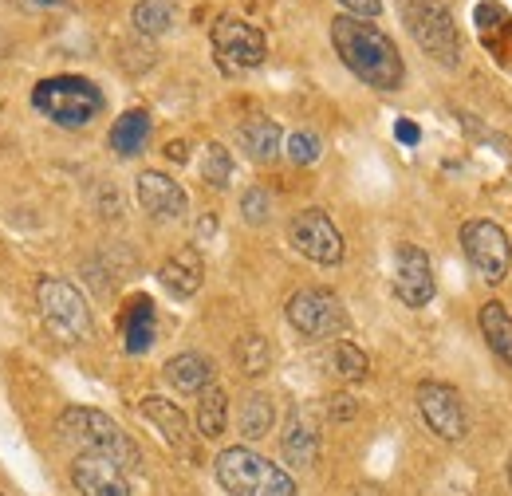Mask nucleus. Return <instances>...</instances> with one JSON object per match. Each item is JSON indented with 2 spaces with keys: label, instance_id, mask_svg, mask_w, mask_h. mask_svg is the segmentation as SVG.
<instances>
[{
  "label": "nucleus",
  "instance_id": "1",
  "mask_svg": "<svg viewBox=\"0 0 512 496\" xmlns=\"http://www.w3.org/2000/svg\"><path fill=\"white\" fill-rule=\"evenodd\" d=\"M331 44H335L339 60L347 63V71L359 75L367 87H375V91H398L402 87L406 63L398 56L394 40L383 28H375L371 20L335 16L331 20Z\"/></svg>",
  "mask_w": 512,
  "mask_h": 496
},
{
  "label": "nucleus",
  "instance_id": "2",
  "mask_svg": "<svg viewBox=\"0 0 512 496\" xmlns=\"http://www.w3.org/2000/svg\"><path fill=\"white\" fill-rule=\"evenodd\" d=\"M213 473H217V485L229 496H300L292 473H284L268 457L253 453L249 445L221 449L213 461Z\"/></svg>",
  "mask_w": 512,
  "mask_h": 496
},
{
  "label": "nucleus",
  "instance_id": "3",
  "mask_svg": "<svg viewBox=\"0 0 512 496\" xmlns=\"http://www.w3.org/2000/svg\"><path fill=\"white\" fill-rule=\"evenodd\" d=\"M56 430L64 441L79 445L83 453H99V457H111L119 469H138V445L123 434L119 422H111L103 410H91V406H67L56 422Z\"/></svg>",
  "mask_w": 512,
  "mask_h": 496
},
{
  "label": "nucleus",
  "instance_id": "4",
  "mask_svg": "<svg viewBox=\"0 0 512 496\" xmlns=\"http://www.w3.org/2000/svg\"><path fill=\"white\" fill-rule=\"evenodd\" d=\"M32 107L64 130H79L103 111V91L83 75H52L32 87Z\"/></svg>",
  "mask_w": 512,
  "mask_h": 496
},
{
  "label": "nucleus",
  "instance_id": "5",
  "mask_svg": "<svg viewBox=\"0 0 512 496\" xmlns=\"http://www.w3.org/2000/svg\"><path fill=\"white\" fill-rule=\"evenodd\" d=\"M398 8H402L410 36L430 60H438L442 67L461 63V32L446 0H398Z\"/></svg>",
  "mask_w": 512,
  "mask_h": 496
},
{
  "label": "nucleus",
  "instance_id": "6",
  "mask_svg": "<svg viewBox=\"0 0 512 496\" xmlns=\"http://www.w3.org/2000/svg\"><path fill=\"white\" fill-rule=\"evenodd\" d=\"M36 304L44 311L48 327H52L64 343H83V339H91V331H95L91 308H87V300L79 296L75 284H67L60 276H44V280L36 284Z\"/></svg>",
  "mask_w": 512,
  "mask_h": 496
},
{
  "label": "nucleus",
  "instance_id": "7",
  "mask_svg": "<svg viewBox=\"0 0 512 496\" xmlns=\"http://www.w3.org/2000/svg\"><path fill=\"white\" fill-rule=\"evenodd\" d=\"M461 248H465V260L473 264V272L485 280V284H501L512 268V245L505 237L501 225L493 221H465L461 225Z\"/></svg>",
  "mask_w": 512,
  "mask_h": 496
},
{
  "label": "nucleus",
  "instance_id": "8",
  "mask_svg": "<svg viewBox=\"0 0 512 496\" xmlns=\"http://www.w3.org/2000/svg\"><path fill=\"white\" fill-rule=\"evenodd\" d=\"M284 311L304 339H335L347 331V311L339 304V296L327 288H300Z\"/></svg>",
  "mask_w": 512,
  "mask_h": 496
},
{
  "label": "nucleus",
  "instance_id": "9",
  "mask_svg": "<svg viewBox=\"0 0 512 496\" xmlns=\"http://www.w3.org/2000/svg\"><path fill=\"white\" fill-rule=\"evenodd\" d=\"M209 36H213V52H217L225 71H253L268 56L264 32L241 16H221Z\"/></svg>",
  "mask_w": 512,
  "mask_h": 496
},
{
  "label": "nucleus",
  "instance_id": "10",
  "mask_svg": "<svg viewBox=\"0 0 512 496\" xmlns=\"http://www.w3.org/2000/svg\"><path fill=\"white\" fill-rule=\"evenodd\" d=\"M288 241L300 256L316 260V264H339L343 260V233L331 225V217L323 209H300L292 221H288Z\"/></svg>",
  "mask_w": 512,
  "mask_h": 496
},
{
  "label": "nucleus",
  "instance_id": "11",
  "mask_svg": "<svg viewBox=\"0 0 512 496\" xmlns=\"http://www.w3.org/2000/svg\"><path fill=\"white\" fill-rule=\"evenodd\" d=\"M418 414L442 441H461L469 434L465 402L449 382H422L418 386Z\"/></svg>",
  "mask_w": 512,
  "mask_h": 496
},
{
  "label": "nucleus",
  "instance_id": "12",
  "mask_svg": "<svg viewBox=\"0 0 512 496\" xmlns=\"http://www.w3.org/2000/svg\"><path fill=\"white\" fill-rule=\"evenodd\" d=\"M394 296L406 308H426L434 300V268L418 245H402L394 256Z\"/></svg>",
  "mask_w": 512,
  "mask_h": 496
},
{
  "label": "nucleus",
  "instance_id": "13",
  "mask_svg": "<svg viewBox=\"0 0 512 496\" xmlns=\"http://www.w3.org/2000/svg\"><path fill=\"white\" fill-rule=\"evenodd\" d=\"M134 193H138V205L158 221H178L190 209L186 189L178 186L170 174H158V170H142L138 182H134Z\"/></svg>",
  "mask_w": 512,
  "mask_h": 496
},
{
  "label": "nucleus",
  "instance_id": "14",
  "mask_svg": "<svg viewBox=\"0 0 512 496\" xmlns=\"http://www.w3.org/2000/svg\"><path fill=\"white\" fill-rule=\"evenodd\" d=\"M71 481L79 496H130L127 469H119L111 457L99 453H79L71 465Z\"/></svg>",
  "mask_w": 512,
  "mask_h": 496
},
{
  "label": "nucleus",
  "instance_id": "15",
  "mask_svg": "<svg viewBox=\"0 0 512 496\" xmlns=\"http://www.w3.org/2000/svg\"><path fill=\"white\" fill-rule=\"evenodd\" d=\"M280 449H284V461L296 465V469H312L320 461V430H316V422H312V414L304 406H296L288 414Z\"/></svg>",
  "mask_w": 512,
  "mask_h": 496
},
{
  "label": "nucleus",
  "instance_id": "16",
  "mask_svg": "<svg viewBox=\"0 0 512 496\" xmlns=\"http://www.w3.org/2000/svg\"><path fill=\"white\" fill-rule=\"evenodd\" d=\"M158 280H162V288H166L174 300L197 296V288H201V280H205V260H201V252L193 245L178 248V252L158 268Z\"/></svg>",
  "mask_w": 512,
  "mask_h": 496
},
{
  "label": "nucleus",
  "instance_id": "17",
  "mask_svg": "<svg viewBox=\"0 0 512 496\" xmlns=\"http://www.w3.org/2000/svg\"><path fill=\"white\" fill-rule=\"evenodd\" d=\"M142 414L158 426V434L166 437V445H170V449H178V453H190L193 449L190 422H186V414H182L170 398H158V394L142 398Z\"/></svg>",
  "mask_w": 512,
  "mask_h": 496
},
{
  "label": "nucleus",
  "instance_id": "18",
  "mask_svg": "<svg viewBox=\"0 0 512 496\" xmlns=\"http://www.w3.org/2000/svg\"><path fill=\"white\" fill-rule=\"evenodd\" d=\"M154 335H158V319H154V304L146 296H134L123 311V347L130 355H142L154 347Z\"/></svg>",
  "mask_w": 512,
  "mask_h": 496
},
{
  "label": "nucleus",
  "instance_id": "19",
  "mask_svg": "<svg viewBox=\"0 0 512 496\" xmlns=\"http://www.w3.org/2000/svg\"><path fill=\"white\" fill-rule=\"evenodd\" d=\"M166 382L182 394H201L205 386H213V363L197 351H186V355H174L166 363Z\"/></svg>",
  "mask_w": 512,
  "mask_h": 496
},
{
  "label": "nucleus",
  "instance_id": "20",
  "mask_svg": "<svg viewBox=\"0 0 512 496\" xmlns=\"http://www.w3.org/2000/svg\"><path fill=\"white\" fill-rule=\"evenodd\" d=\"M237 142L245 146V154L253 158V162H272V158H280V126L272 123V119H264V115H256L249 123L237 126Z\"/></svg>",
  "mask_w": 512,
  "mask_h": 496
},
{
  "label": "nucleus",
  "instance_id": "21",
  "mask_svg": "<svg viewBox=\"0 0 512 496\" xmlns=\"http://www.w3.org/2000/svg\"><path fill=\"white\" fill-rule=\"evenodd\" d=\"M481 335H485V343L493 347V355L505 359L512 367V315L505 311V304L489 300V304L481 308Z\"/></svg>",
  "mask_w": 512,
  "mask_h": 496
},
{
  "label": "nucleus",
  "instance_id": "22",
  "mask_svg": "<svg viewBox=\"0 0 512 496\" xmlns=\"http://www.w3.org/2000/svg\"><path fill=\"white\" fill-rule=\"evenodd\" d=\"M225 426H229V398L221 386H205L197 398V434L213 441L225 434Z\"/></svg>",
  "mask_w": 512,
  "mask_h": 496
},
{
  "label": "nucleus",
  "instance_id": "23",
  "mask_svg": "<svg viewBox=\"0 0 512 496\" xmlns=\"http://www.w3.org/2000/svg\"><path fill=\"white\" fill-rule=\"evenodd\" d=\"M146 138H150V115H146V111H127L119 123L111 126V150H115L119 158L142 154Z\"/></svg>",
  "mask_w": 512,
  "mask_h": 496
},
{
  "label": "nucleus",
  "instance_id": "24",
  "mask_svg": "<svg viewBox=\"0 0 512 496\" xmlns=\"http://www.w3.org/2000/svg\"><path fill=\"white\" fill-rule=\"evenodd\" d=\"M272 422H276V406H272L268 394H249L241 402V410H237V430H241V437H249V441L268 437Z\"/></svg>",
  "mask_w": 512,
  "mask_h": 496
},
{
  "label": "nucleus",
  "instance_id": "25",
  "mask_svg": "<svg viewBox=\"0 0 512 496\" xmlns=\"http://www.w3.org/2000/svg\"><path fill=\"white\" fill-rule=\"evenodd\" d=\"M178 20V8L170 0H138L130 12V24L138 28V36H166Z\"/></svg>",
  "mask_w": 512,
  "mask_h": 496
},
{
  "label": "nucleus",
  "instance_id": "26",
  "mask_svg": "<svg viewBox=\"0 0 512 496\" xmlns=\"http://www.w3.org/2000/svg\"><path fill=\"white\" fill-rule=\"evenodd\" d=\"M233 359H237L241 374H249V378H260V374H268V367H272V351H268V339H264V335H245V339H237V347H233Z\"/></svg>",
  "mask_w": 512,
  "mask_h": 496
},
{
  "label": "nucleus",
  "instance_id": "27",
  "mask_svg": "<svg viewBox=\"0 0 512 496\" xmlns=\"http://www.w3.org/2000/svg\"><path fill=\"white\" fill-rule=\"evenodd\" d=\"M201 182L213 189H225L233 182V154L221 146V142H209L205 146V158H201Z\"/></svg>",
  "mask_w": 512,
  "mask_h": 496
},
{
  "label": "nucleus",
  "instance_id": "28",
  "mask_svg": "<svg viewBox=\"0 0 512 496\" xmlns=\"http://www.w3.org/2000/svg\"><path fill=\"white\" fill-rule=\"evenodd\" d=\"M367 355L355 347V343H347V339H339L335 343V374L339 378H347V382H359V378H367Z\"/></svg>",
  "mask_w": 512,
  "mask_h": 496
},
{
  "label": "nucleus",
  "instance_id": "29",
  "mask_svg": "<svg viewBox=\"0 0 512 496\" xmlns=\"http://www.w3.org/2000/svg\"><path fill=\"white\" fill-rule=\"evenodd\" d=\"M320 154H323L320 134H312V130H296V134L288 138V158H292L296 166H316Z\"/></svg>",
  "mask_w": 512,
  "mask_h": 496
},
{
  "label": "nucleus",
  "instance_id": "30",
  "mask_svg": "<svg viewBox=\"0 0 512 496\" xmlns=\"http://www.w3.org/2000/svg\"><path fill=\"white\" fill-rule=\"evenodd\" d=\"M241 213H245V221H249V225H264V221H268V213H272L268 193H264V189H249V193L241 197Z\"/></svg>",
  "mask_w": 512,
  "mask_h": 496
},
{
  "label": "nucleus",
  "instance_id": "31",
  "mask_svg": "<svg viewBox=\"0 0 512 496\" xmlns=\"http://www.w3.org/2000/svg\"><path fill=\"white\" fill-rule=\"evenodd\" d=\"M327 414H331V422H351L355 418V398L351 394H331L327 398Z\"/></svg>",
  "mask_w": 512,
  "mask_h": 496
},
{
  "label": "nucleus",
  "instance_id": "32",
  "mask_svg": "<svg viewBox=\"0 0 512 496\" xmlns=\"http://www.w3.org/2000/svg\"><path fill=\"white\" fill-rule=\"evenodd\" d=\"M335 4H343L351 16H359V20H375L379 12H383V0H335Z\"/></svg>",
  "mask_w": 512,
  "mask_h": 496
},
{
  "label": "nucleus",
  "instance_id": "33",
  "mask_svg": "<svg viewBox=\"0 0 512 496\" xmlns=\"http://www.w3.org/2000/svg\"><path fill=\"white\" fill-rule=\"evenodd\" d=\"M394 134H398V138H402L406 146H414V142L422 138V130H418V126H414V123H406V119H402V123L394 126Z\"/></svg>",
  "mask_w": 512,
  "mask_h": 496
},
{
  "label": "nucleus",
  "instance_id": "34",
  "mask_svg": "<svg viewBox=\"0 0 512 496\" xmlns=\"http://www.w3.org/2000/svg\"><path fill=\"white\" fill-rule=\"evenodd\" d=\"M166 158H170V162H186V158H190V146H186V142H170V146H166Z\"/></svg>",
  "mask_w": 512,
  "mask_h": 496
},
{
  "label": "nucleus",
  "instance_id": "35",
  "mask_svg": "<svg viewBox=\"0 0 512 496\" xmlns=\"http://www.w3.org/2000/svg\"><path fill=\"white\" fill-rule=\"evenodd\" d=\"M32 4H36V8H64L67 0H32Z\"/></svg>",
  "mask_w": 512,
  "mask_h": 496
},
{
  "label": "nucleus",
  "instance_id": "36",
  "mask_svg": "<svg viewBox=\"0 0 512 496\" xmlns=\"http://www.w3.org/2000/svg\"><path fill=\"white\" fill-rule=\"evenodd\" d=\"M4 52H8V36L0 32V60H4Z\"/></svg>",
  "mask_w": 512,
  "mask_h": 496
},
{
  "label": "nucleus",
  "instance_id": "37",
  "mask_svg": "<svg viewBox=\"0 0 512 496\" xmlns=\"http://www.w3.org/2000/svg\"><path fill=\"white\" fill-rule=\"evenodd\" d=\"M509 485H512V453H509Z\"/></svg>",
  "mask_w": 512,
  "mask_h": 496
}]
</instances>
